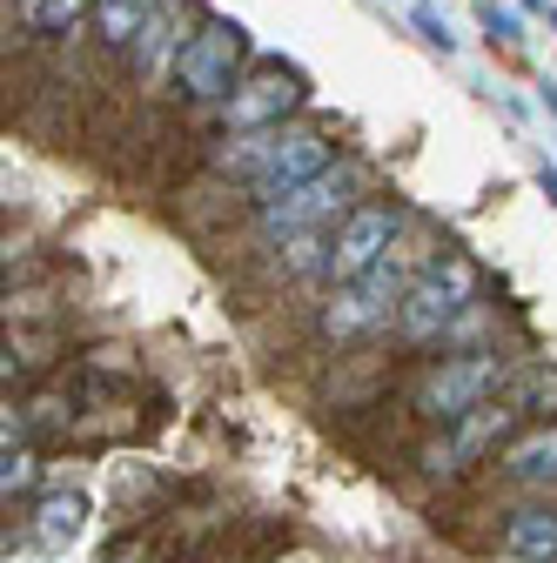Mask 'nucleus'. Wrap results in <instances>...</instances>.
I'll list each match as a JSON object with an SVG mask.
<instances>
[{"instance_id": "f257e3e1", "label": "nucleus", "mask_w": 557, "mask_h": 563, "mask_svg": "<svg viewBox=\"0 0 557 563\" xmlns=\"http://www.w3.org/2000/svg\"><path fill=\"white\" fill-rule=\"evenodd\" d=\"M363 195H370V168H363L357 155H342V162H329L323 175H309V181H296V188H283V195L255 201V208H249V249L262 255V249L290 242V235L336 229Z\"/></svg>"}, {"instance_id": "f03ea898", "label": "nucleus", "mask_w": 557, "mask_h": 563, "mask_svg": "<svg viewBox=\"0 0 557 563\" xmlns=\"http://www.w3.org/2000/svg\"><path fill=\"white\" fill-rule=\"evenodd\" d=\"M511 376H517V363L504 356V349H457V356H430L424 369H416L403 409L424 422V430H444V422L470 416L477 402L504 396Z\"/></svg>"}, {"instance_id": "7ed1b4c3", "label": "nucleus", "mask_w": 557, "mask_h": 563, "mask_svg": "<svg viewBox=\"0 0 557 563\" xmlns=\"http://www.w3.org/2000/svg\"><path fill=\"white\" fill-rule=\"evenodd\" d=\"M477 296H483L477 262H470V255H457V249H444V255H430L424 268L409 275L403 309H396V335H403L409 349L450 342V335H457V322L477 309Z\"/></svg>"}, {"instance_id": "20e7f679", "label": "nucleus", "mask_w": 557, "mask_h": 563, "mask_svg": "<svg viewBox=\"0 0 557 563\" xmlns=\"http://www.w3.org/2000/svg\"><path fill=\"white\" fill-rule=\"evenodd\" d=\"M517 430H524V409L511 396H491V402H477L470 416L444 422V430H430L416 443V476L424 483H463L477 470H491Z\"/></svg>"}, {"instance_id": "39448f33", "label": "nucleus", "mask_w": 557, "mask_h": 563, "mask_svg": "<svg viewBox=\"0 0 557 563\" xmlns=\"http://www.w3.org/2000/svg\"><path fill=\"white\" fill-rule=\"evenodd\" d=\"M249 27L242 21H229V14H216V8H201L195 14V27H188V47H182V67H175V101L182 108H222L229 101V88L249 75Z\"/></svg>"}, {"instance_id": "423d86ee", "label": "nucleus", "mask_w": 557, "mask_h": 563, "mask_svg": "<svg viewBox=\"0 0 557 563\" xmlns=\"http://www.w3.org/2000/svg\"><path fill=\"white\" fill-rule=\"evenodd\" d=\"M303 108H309L303 67L255 54V60H249V75L229 88V101H222V108H208V121H216V134H255V128H283V121H296Z\"/></svg>"}, {"instance_id": "0eeeda50", "label": "nucleus", "mask_w": 557, "mask_h": 563, "mask_svg": "<svg viewBox=\"0 0 557 563\" xmlns=\"http://www.w3.org/2000/svg\"><path fill=\"white\" fill-rule=\"evenodd\" d=\"M403 229H409V216H403L396 195H363L350 216L329 229L323 289H336V282H357V275H370L376 262H390V255L403 249Z\"/></svg>"}, {"instance_id": "6e6552de", "label": "nucleus", "mask_w": 557, "mask_h": 563, "mask_svg": "<svg viewBox=\"0 0 557 563\" xmlns=\"http://www.w3.org/2000/svg\"><path fill=\"white\" fill-rule=\"evenodd\" d=\"M403 289H409V275L396 268V255L390 262H376L370 275H357V282H336L329 289V302L316 309V342H370L376 329H390L396 322V309H403Z\"/></svg>"}, {"instance_id": "1a4fd4ad", "label": "nucleus", "mask_w": 557, "mask_h": 563, "mask_svg": "<svg viewBox=\"0 0 557 563\" xmlns=\"http://www.w3.org/2000/svg\"><path fill=\"white\" fill-rule=\"evenodd\" d=\"M329 162H342V141H336V128H329V121H309V114H296V121H283V128H275L269 155H262V168H255V175L236 188V201H242V208H255V201H269V195H283V188H296V181L323 175Z\"/></svg>"}, {"instance_id": "9d476101", "label": "nucleus", "mask_w": 557, "mask_h": 563, "mask_svg": "<svg viewBox=\"0 0 557 563\" xmlns=\"http://www.w3.org/2000/svg\"><path fill=\"white\" fill-rule=\"evenodd\" d=\"M491 476L517 497H557V416L550 422H524L504 443V456L491 463Z\"/></svg>"}, {"instance_id": "9b49d317", "label": "nucleus", "mask_w": 557, "mask_h": 563, "mask_svg": "<svg viewBox=\"0 0 557 563\" xmlns=\"http://www.w3.org/2000/svg\"><path fill=\"white\" fill-rule=\"evenodd\" d=\"M195 14H201V8H188V21H175V14L162 8V14L149 21V34L134 41L128 75H134V88H142V95H175V67H182V47H188Z\"/></svg>"}, {"instance_id": "f8f14e48", "label": "nucleus", "mask_w": 557, "mask_h": 563, "mask_svg": "<svg viewBox=\"0 0 557 563\" xmlns=\"http://www.w3.org/2000/svg\"><path fill=\"white\" fill-rule=\"evenodd\" d=\"M498 550L511 563H557V497H524L498 517Z\"/></svg>"}, {"instance_id": "ddd939ff", "label": "nucleus", "mask_w": 557, "mask_h": 563, "mask_svg": "<svg viewBox=\"0 0 557 563\" xmlns=\"http://www.w3.org/2000/svg\"><path fill=\"white\" fill-rule=\"evenodd\" d=\"M162 8H168V0H95V14H88V34H95L101 60H121V67H128L134 41L149 34V21H155Z\"/></svg>"}, {"instance_id": "4468645a", "label": "nucleus", "mask_w": 557, "mask_h": 563, "mask_svg": "<svg viewBox=\"0 0 557 563\" xmlns=\"http://www.w3.org/2000/svg\"><path fill=\"white\" fill-rule=\"evenodd\" d=\"M88 14H95V0H14L21 34H28V41H41V47L75 41V34L88 27Z\"/></svg>"}, {"instance_id": "2eb2a0df", "label": "nucleus", "mask_w": 557, "mask_h": 563, "mask_svg": "<svg viewBox=\"0 0 557 563\" xmlns=\"http://www.w3.org/2000/svg\"><path fill=\"white\" fill-rule=\"evenodd\" d=\"M81 523H88V504L75 497V489H47V497L34 504V523H28V537L41 543V550H67L81 537Z\"/></svg>"}, {"instance_id": "dca6fc26", "label": "nucleus", "mask_w": 557, "mask_h": 563, "mask_svg": "<svg viewBox=\"0 0 557 563\" xmlns=\"http://www.w3.org/2000/svg\"><path fill=\"white\" fill-rule=\"evenodd\" d=\"M504 396L524 409V422H550L557 416V363H517Z\"/></svg>"}, {"instance_id": "f3484780", "label": "nucleus", "mask_w": 557, "mask_h": 563, "mask_svg": "<svg viewBox=\"0 0 557 563\" xmlns=\"http://www.w3.org/2000/svg\"><path fill=\"white\" fill-rule=\"evenodd\" d=\"M54 349H61L54 329H41V335H34V329H8V389H14V383H34V376L54 363Z\"/></svg>"}, {"instance_id": "a211bd4d", "label": "nucleus", "mask_w": 557, "mask_h": 563, "mask_svg": "<svg viewBox=\"0 0 557 563\" xmlns=\"http://www.w3.org/2000/svg\"><path fill=\"white\" fill-rule=\"evenodd\" d=\"M34 476H41V456H34V443H8V456H0V489H8V504H14V497H28V489H34Z\"/></svg>"}, {"instance_id": "6ab92c4d", "label": "nucleus", "mask_w": 557, "mask_h": 563, "mask_svg": "<svg viewBox=\"0 0 557 563\" xmlns=\"http://www.w3.org/2000/svg\"><path fill=\"white\" fill-rule=\"evenodd\" d=\"M477 21H483V34H491L498 47H517V41H524V21H517V8H498V0H483V8H477Z\"/></svg>"}, {"instance_id": "aec40b11", "label": "nucleus", "mask_w": 557, "mask_h": 563, "mask_svg": "<svg viewBox=\"0 0 557 563\" xmlns=\"http://www.w3.org/2000/svg\"><path fill=\"white\" fill-rule=\"evenodd\" d=\"M416 34H424V41H430V47H444V54H450V47H457V41H450V27H444V21H437V14H416Z\"/></svg>"}, {"instance_id": "412c9836", "label": "nucleus", "mask_w": 557, "mask_h": 563, "mask_svg": "<svg viewBox=\"0 0 557 563\" xmlns=\"http://www.w3.org/2000/svg\"><path fill=\"white\" fill-rule=\"evenodd\" d=\"M114 563H162V556H155V550H142V543H134V550H121Z\"/></svg>"}, {"instance_id": "4be33fe9", "label": "nucleus", "mask_w": 557, "mask_h": 563, "mask_svg": "<svg viewBox=\"0 0 557 563\" xmlns=\"http://www.w3.org/2000/svg\"><path fill=\"white\" fill-rule=\"evenodd\" d=\"M537 188H544V195H550V208H557V168H544V175H537Z\"/></svg>"}, {"instance_id": "5701e85b", "label": "nucleus", "mask_w": 557, "mask_h": 563, "mask_svg": "<svg viewBox=\"0 0 557 563\" xmlns=\"http://www.w3.org/2000/svg\"><path fill=\"white\" fill-rule=\"evenodd\" d=\"M524 8H531V14H537V8H544V0H524Z\"/></svg>"}, {"instance_id": "b1692460", "label": "nucleus", "mask_w": 557, "mask_h": 563, "mask_svg": "<svg viewBox=\"0 0 557 563\" xmlns=\"http://www.w3.org/2000/svg\"><path fill=\"white\" fill-rule=\"evenodd\" d=\"M550 27H557V8H550Z\"/></svg>"}]
</instances>
